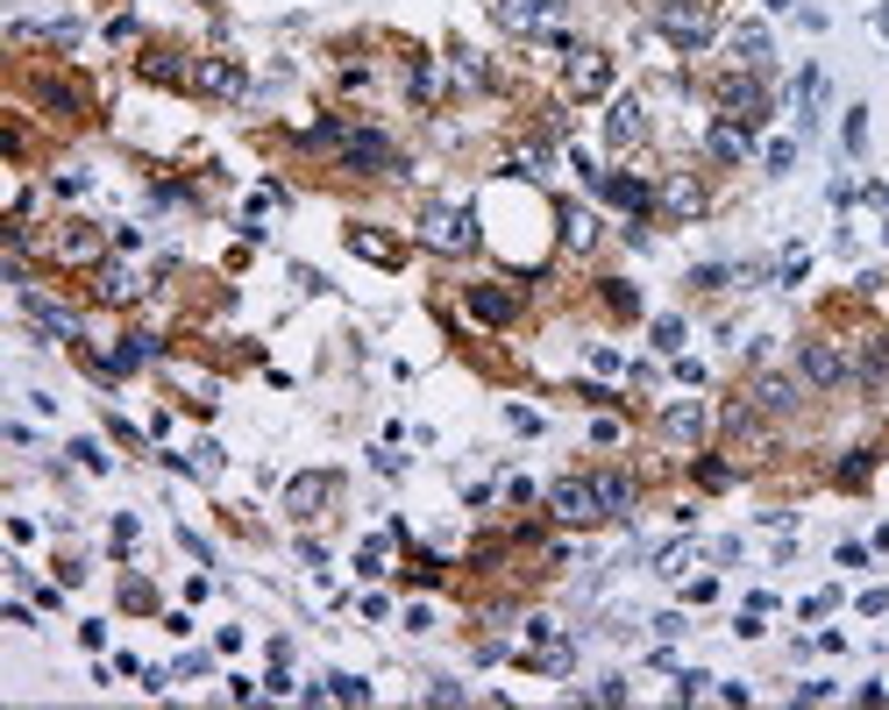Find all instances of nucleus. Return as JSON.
Masks as SVG:
<instances>
[{"label": "nucleus", "instance_id": "obj_16", "mask_svg": "<svg viewBox=\"0 0 889 710\" xmlns=\"http://www.w3.org/2000/svg\"><path fill=\"white\" fill-rule=\"evenodd\" d=\"M641 135H647V108H641V100H612V114H605V143H612V149H634Z\"/></svg>", "mask_w": 889, "mask_h": 710}, {"label": "nucleus", "instance_id": "obj_9", "mask_svg": "<svg viewBox=\"0 0 889 710\" xmlns=\"http://www.w3.org/2000/svg\"><path fill=\"white\" fill-rule=\"evenodd\" d=\"M747 398H755V413H776V419H790L797 405H804V391H797V376H782V370H762Z\"/></svg>", "mask_w": 889, "mask_h": 710}, {"label": "nucleus", "instance_id": "obj_37", "mask_svg": "<svg viewBox=\"0 0 889 710\" xmlns=\"http://www.w3.org/2000/svg\"><path fill=\"white\" fill-rule=\"evenodd\" d=\"M690 284H698V292H719V284H726V270L704 263V270H690Z\"/></svg>", "mask_w": 889, "mask_h": 710}, {"label": "nucleus", "instance_id": "obj_35", "mask_svg": "<svg viewBox=\"0 0 889 710\" xmlns=\"http://www.w3.org/2000/svg\"><path fill=\"white\" fill-rule=\"evenodd\" d=\"M698 483H704V491H726V483H733V470H726V462H712V455H704V462H698Z\"/></svg>", "mask_w": 889, "mask_h": 710}, {"label": "nucleus", "instance_id": "obj_5", "mask_svg": "<svg viewBox=\"0 0 889 710\" xmlns=\"http://www.w3.org/2000/svg\"><path fill=\"white\" fill-rule=\"evenodd\" d=\"M797 370H804L811 391H847L854 384V362L833 349V341H797Z\"/></svg>", "mask_w": 889, "mask_h": 710}, {"label": "nucleus", "instance_id": "obj_33", "mask_svg": "<svg viewBox=\"0 0 889 710\" xmlns=\"http://www.w3.org/2000/svg\"><path fill=\"white\" fill-rule=\"evenodd\" d=\"M413 93H420V100H442V71H434V65H413Z\"/></svg>", "mask_w": 889, "mask_h": 710}, {"label": "nucleus", "instance_id": "obj_38", "mask_svg": "<svg viewBox=\"0 0 889 710\" xmlns=\"http://www.w3.org/2000/svg\"><path fill=\"white\" fill-rule=\"evenodd\" d=\"M797 164V143H768V171H790Z\"/></svg>", "mask_w": 889, "mask_h": 710}, {"label": "nucleus", "instance_id": "obj_25", "mask_svg": "<svg viewBox=\"0 0 889 710\" xmlns=\"http://www.w3.org/2000/svg\"><path fill=\"white\" fill-rule=\"evenodd\" d=\"M733 50H741V65H747V71H762V65H768V29H755V22L733 29Z\"/></svg>", "mask_w": 889, "mask_h": 710}, {"label": "nucleus", "instance_id": "obj_34", "mask_svg": "<svg viewBox=\"0 0 889 710\" xmlns=\"http://www.w3.org/2000/svg\"><path fill=\"white\" fill-rule=\"evenodd\" d=\"M655 349H662V356L684 349V320H655Z\"/></svg>", "mask_w": 889, "mask_h": 710}, {"label": "nucleus", "instance_id": "obj_19", "mask_svg": "<svg viewBox=\"0 0 889 710\" xmlns=\"http://www.w3.org/2000/svg\"><path fill=\"white\" fill-rule=\"evenodd\" d=\"M598 505H605V519H634V476H620V470H598Z\"/></svg>", "mask_w": 889, "mask_h": 710}, {"label": "nucleus", "instance_id": "obj_20", "mask_svg": "<svg viewBox=\"0 0 889 710\" xmlns=\"http://www.w3.org/2000/svg\"><path fill=\"white\" fill-rule=\"evenodd\" d=\"M598 192H605L612 206H626V214H634V221L647 214V206H655V192H647L641 178H626V171H605V185H598Z\"/></svg>", "mask_w": 889, "mask_h": 710}, {"label": "nucleus", "instance_id": "obj_22", "mask_svg": "<svg viewBox=\"0 0 889 710\" xmlns=\"http://www.w3.org/2000/svg\"><path fill=\"white\" fill-rule=\"evenodd\" d=\"M854 376H862V384H882V376H889V335H862V349H854Z\"/></svg>", "mask_w": 889, "mask_h": 710}, {"label": "nucleus", "instance_id": "obj_29", "mask_svg": "<svg viewBox=\"0 0 889 710\" xmlns=\"http://www.w3.org/2000/svg\"><path fill=\"white\" fill-rule=\"evenodd\" d=\"M448 71H456L463 86H491V65H485L477 50H456V57H448Z\"/></svg>", "mask_w": 889, "mask_h": 710}, {"label": "nucleus", "instance_id": "obj_13", "mask_svg": "<svg viewBox=\"0 0 889 710\" xmlns=\"http://www.w3.org/2000/svg\"><path fill=\"white\" fill-rule=\"evenodd\" d=\"M327 497H335V476H327V470H307V476L285 483V511H292V519H313Z\"/></svg>", "mask_w": 889, "mask_h": 710}, {"label": "nucleus", "instance_id": "obj_27", "mask_svg": "<svg viewBox=\"0 0 889 710\" xmlns=\"http://www.w3.org/2000/svg\"><path fill=\"white\" fill-rule=\"evenodd\" d=\"M563 241H569V249H591V241H598V221L584 214V206H563Z\"/></svg>", "mask_w": 889, "mask_h": 710}, {"label": "nucleus", "instance_id": "obj_17", "mask_svg": "<svg viewBox=\"0 0 889 710\" xmlns=\"http://www.w3.org/2000/svg\"><path fill=\"white\" fill-rule=\"evenodd\" d=\"M662 214H676V221H698L704 214V185L690 171H676L669 185H662Z\"/></svg>", "mask_w": 889, "mask_h": 710}, {"label": "nucleus", "instance_id": "obj_36", "mask_svg": "<svg viewBox=\"0 0 889 710\" xmlns=\"http://www.w3.org/2000/svg\"><path fill=\"white\" fill-rule=\"evenodd\" d=\"M122 604H129V611H149V604H157V590H149V583H122Z\"/></svg>", "mask_w": 889, "mask_h": 710}, {"label": "nucleus", "instance_id": "obj_1", "mask_svg": "<svg viewBox=\"0 0 889 710\" xmlns=\"http://www.w3.org/2000/svg\"><path fill=\"white\" fill-rule=\"evenodd\" d=\"M342 164L349 171H370V178H399L405 171V157H399V143L391 135H378V128H342Z\"/></svg>", "mask_w": 889, "mask_h": 710}, {"label": "nucleus", "instance_id": "obj_32", "mask_svg": "<svg viewBox=\"0 0 889 710\" xmlns=\"http://www.w3.org/2000/svg\"><path fill=\"white\" fill-rule=\"evenodd\" d=\"M840 135H847V157H862V149H868V108H854V114H847V128H840Z\"/></svg>", "mask_w": 889, "mask_h": 710}, {"label": "nucleus", "instance_id": "obj_15", "mask_svg": "<svg viewBox=\"0 0 889 710\" xmlns=\"http://www.w3.org/2000/svg\"><path fill=\"white\" fill-rule=\"evenodd\" d=\"M93 298L100 306H135L143 298V278L129 263H93Z\"/></svg>", "mask_w": 889, "mask_h": 710}, {"label": "nucleus", "instance_id": "obj_6", "mask_svg": "<svg viewBox=\"0 0 889 710\" xmlns=\"http://www.w3.org/2000/svg\"><path fill=\"white\" fill-rule=\"evenodd\" d=\"M563 57H569V65H563L569 100H598V93H612V57H605V50L577 43V50H563Z\"/></svg>", "mask_w": 889, "mask_h": 710}, {"label": "nucleus", "instance_id": "obj_14", "mask_svg": "<svg viewBox=\"0 0 889 710\" xmlns=\"http://www.w3.org/2000/svg\"><path fill=\"white\" fill-rule=\"evenodd\" d=\"M463 298H470V313L485 327H512V320H520V292H505V284H470Z\"/></svg>", "mask_w": 889, "mask_h": 710}, {"label": "nucleus", "instance_id": "obj_21", "mask_svg": "<svg viewBox=\"0 0 889 710\" xmlns=\"http://www.w3.org/2000/svg\"><path fill=\"white\" fill-rule=\"evenodd\" d=\"M51 249H57V263H100V228H79V221H71Z\"/></svg>", "mask_w": 889, "mask_h": 710}, {"label": "nucleus", "instance_id": "obj_18", "mask_svg": "<svg viewBox=\"0 0 889 710\" xmlns=\"http://www.w3.org/2000/svg\"><path fill=\"white\" fill-rule=\"evenodd\" d=\"M662 433H669V441H704V405L698 398H676V405H662Z\"/></svg>", "mask_w": 889, "mask_h": 710}, {"label": "nucleus", "instance_id": "obj_26", "mask_svg": "<svg viewBox=\"0 0 889 710\" xmlns=\"http://www.w3.org/2000/svg\"><path fill=\"white\" fill-rule=\"evenodd\" d=\"M36 100L51 114H79V86H65V79H36Z\"/></svg>", "mask_w": 889, "mask_h": 710}, {"label": "nucleus", "instance_id": "obj_24", "mask_svg": "<svg viewBox=\"0 0 889 710\" xmlns=\"http://www.w3.org/2000/svg\"><path fill=\"white\" fill-rule=\"evenodd\" d=\"M349 249L370 256V263H385V270H399V241H385L378 228H349Z\"/></svg>", "mask_w": 889, "mask_h": 710}, {"label": "nucleus", "instance_id": "obj_12", "mask_svg": "<svg viewBox=\"0 0 889 710\" xmlns=\"http://www.w3.org/2000/svg\"><path fill=\"white\" fill-rule=\"evenodd\" d=\"M555 14H563V0H499V22L512 36H541V29H555Z\"/></svg>", "mask_w": 889, "mask_h": 710}, {"label": "nucleus", "instance_id": "obj_23", "mask_svg": "<svg viewBox=\"0 0 889 710\" xmlns=\"http://www.w3.org/2000/svg\"><path fill=\"white\" fill-rule=\"evenodd\" d=\"M143 79H149V86H186L192 65H186L178 50H149V57H143Z\"/></svg>", "mask_w": 889, "mask_h": 710}, {"label": "nucleus", "instance_id": "obj_10", "mask_svg": "<svg viewBox=\"0 0 889 710\" xmlns=\"http://www.w3.org/2000/svg\"><path fill=\"white\" fill-rule=\"evenodd\" d=\"M192 86H200L207 100H235L243 93V65H235V57H200V65H192Z\"/></svg>", "mask_w": 889, "mask_h": 710}, {"label": "nucleus", "instance_id": "obj_40", "mask_svg": "<svg viewBox=\"0 0 889 710\" xmlns=\"http://www.w3.org/2000/svg\"><path fill=\"white\" fill-rule=\"evenodd\" d=\"M876 29H882V36H889V8H876Z\"/></svg>", "mask_w": 889, "mask_h": 710}, {"label": "nucleus", "instance_id": "obj_30", "mask_svg": "<svg viewBox=\"0 0 889 710\" xmlns=\"http://www.w3.org/2000/svg\"><path fill=\"white\" fill-rule=\"evenodd\" d=\"M605 306L634 320V313H641V292H634V284H626V278H605Z\"/></svg>", "mask_w": 889, "mask_h": 710}, {"label": "nucleus", "instance_id": "obj_4", "mask_svg": "<svg viewBox=\"0 0 889 710\" xmlns=\"http://www.w3.org/2000/svg\"><path fill=\"white\" fill-rule=\"evenodd\" d=\"M719 114L762 128V121H768V86L755 79V71H726V79H719Z\"/></svg>", "mask_w": 889, "mask_h": 710}, {"label": "nucleus", "instance_id": "obj_3", "mask_svg": "<svg viewBox=\"0 0 889 710\" xmlns=\"http://www.w3.org/2000/svg\"><path fill=\"white\" fill-rule=\"evenodd\" d=\"M712 29H719L712 0H669V8H662V36L684 43V50H704V43H712Z\"/></svg>", "mask_w": 889, "mask_h": 710}, {"label": "nucleus", "instance_id": "obj_31", "mask_svg": "<svg viewBox=\"0 0 889 710\" xmlns=\"http://www.w3.org/2000/svg\"><path fill=\"white\" fill-rule=\"evenodd\" d=\"M327 697H335V703H370V683H356V675H327Z\"/></svg>", "mask_w": 889, "mask_h": 710}, {"label": "nucleus", "instance_id": "obj_39", "mask_svg": "<svg viewBox=\"0 0 889 710\" xmlns=\"http://www.w3.org/2000/svg\"><path fill=\"white\" fill-rule=\"evenodd\" d=\"M591 697H598V703H626V683H620V675H605V683H598Z\"/></svg>", "mask_w": 889, "mask_h": 710}, {"label": "nucleus", "instance_id": "obj_7", "mask_svg": "<svg viewBox=\"0 0 889 710\" xmlns=\"http://www.w3.org/2000/svg\"><path fill=\"white\" fill-rule=\"evenodd\" d=\"M548 511L563 526H598L605 519V505H598V483L591 476H563V483H548Z\"/></svg>", "mask_w": 889, "mask_h": 710}, {"label": "nucleus", "instance_id": "obj_8", "mask_svg": "<svg viewBox=\"0 0 889 710\" xmlns=\"http://www.w3.org/2000/svg\"><path fill=\"white\" fill-rule=\"evenodd\" d=\"M22 313H29V320H36L51 341H86V320H79V313L57 306V298H51V292H36V284H22Z\"/></svg>", "mask_w": 889, "mask_h": 710}, {"label": "nucleus", "instance_id": "obj_28", "mask_svg": "<svg viewBox=\"0 0 889 710\" xmlns=\"http://www.w3.org/2000/svg\"><path fill=\"white\" fill-rule=\"evenodd\" d=\"M868 476H876V455H840V470H833L840 491H862Z\"/></svg>", "mask_w": 889, "mask_h": 710}, {"label": "nucleus", "instance_id": "obj_2", "mask_svg": "<svg viewBox=\"0 0 889 710\" xmlns=\"http://www.w3.org/2000/svg\"><path fill=\"white\" fill-rule=\"evenodd\" d=\"M420 241H427L434 256H470L477 249L470 206H427V214H420Z\"/></svg>", "mask_w": 889, "mask_h": 710}, {"label": "nucleus", "instance_id": "obj_11", "mask_svg": "<svg viewBox=\"0 0 889 710\" xmlns=\"http://www.w3.org/2000/svg\"><path fill=\"white\" fill-rule=\"evenodd\" d=\"M704 149H712V164H747V157H755V128H747V121H726V114H719V121H712V135H704Z\"/></svg>", "mask_w": 889, "mask_h": 710}]
</instances>
